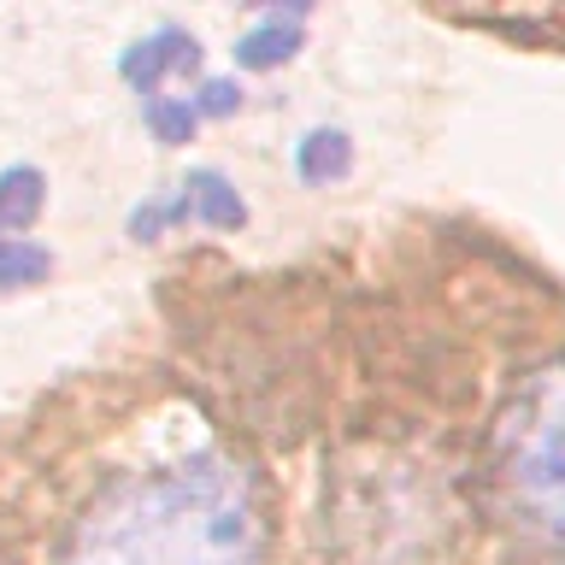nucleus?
<instances>
[{"instance_id":"f257e3e1","label":"nucleus","mask_w":565,"mask_h":565,"mask_svg":"<svg viewBox=\"0 0 565 565\" xmlns=\"http://www.w3.org/2000/svg\"><path fill=\"white\" fill-rule=\"evenodd\" d=\"M265 501L242 459L194 454L124 477L83 512L65 565H259Z\"/></svg>"},{"instance_id":"f03ea898","label":"nucleus","mask_w":565,"mask_h":565,"mask_svg":"<svg viewBox=\"0 0 565 565\" xmlns=\"http://www.w3.org/2000/svg\"><path fill=\"white\" fill-rule=\"evenodd\" d=\"M494 483L519 536L547 565H565V353L512 388L494 424Z\"/></svg>"},{"instance_id":"7ed1b4c3","label":"nucleus","mask_w":565,"mask_h":565,"mask_svg":"<svg viewBox=\"0 0 565 565\" xmlns=\"http://www.w3.org/2000/svg\"><path fill=\"white\" fill-rule=\"evenodd\" d=\"M194 65H201V42H194V30H183V24H159L153 35H141V42H130L118 53V77L130 83L141 100L166 95V83L194 71Z\"/></svg>"},{"instance_id":"20e7f679","label":"nucleus","mask_w":565,"mask_h":565,"mask_svg":"<svg viewBox=\"0 0 565 565\" xmlns=\"http://www.w3.org/2000/svg\"><path fill=\"white\" fill-rule=\"evenodd\" d=\"M171 218L177 224H206V230H242L247 224V201L236 194L224 171H189L171 189Z\"/></svg>"},{"instance_id":"39448f33","label":"nucleus","mask_w":565,"mask_h":565,"mask_svg":"<svg viewBox=\"0 0 565 565\" xmlns=\"http://www.w3.org/2000/svg\"><path fill=\"white\" fill-rule=\"evenodd\" d=\"M307 18H312V7H271L254 30L236 35V65L242 71H277V65H289L295 53H300V42H307Z\"/></svg>"},{"instance_id":"423d86ee","label":"nucleus","mask_w":565,"mask_h":565,"mask_svg":"<svg viewBox=\"0 0 565 565\" xmlns=\"http://www.w3.org/2000/svg\"><path fill=\"white\" fill-rule=\"evenodd\" d=\"M289 166H295V177H300L307 189L342 183V177L353 171V136L335 130V124H318V130H307V136L295 141Z\"/></svg>"},{"instance_id":"0eeeda50","label":"nucleus","mask_w":565,"mask_h":565,"mask_svg":"<svg viewBox=\"0 0 565 565\" xmlns=\"http://www.w3.org/2000/svg\"><path fill=\"white\" fill-rule=\"evenodd\" d=\"M47 206V177L35 166H12L0 171V236H18V230H30L42 218Z\"/></svg>"},{"instance_id":"6e6552de","label":"nucleus","mask_w":565,"mask_h":565,"mask_svg":"<svg viewBox=\"0 0 565 565\" xmlns=\"http://www.w3.org/2000/svg\"><path fill=\"white\" fill-rule=\"evenodd\" d=\"M141 124L153 130L159 148H183L201 130V113H194L189 95H153V100H141Z\"/></svg>"},{"instance_id":"1a4fd4ad","label":"nucleus","mask_w":565,"mask_h":565,"mask_svg":"<svg viewBox=\"0 0 565 565\" xmlns=\"http://www.w3.org/2000/svg\"><path fill=\"white\" fill-rule=\"evenodd\" d=\"M53 271V254L30 236H0V289H30Z\"/></svg>"},{"instance_id":"9d476101","label":"nucleus","mask_w":565,"mask_h":565,"mask_svg":"<svg viewBox=\"0 0 565 565\" xmlns=\"http://www.w3.org/2000/svg\"><path fill=\"white\" fill-rule=\"evenodd\" d=\"M189 100H194V113H201V124L206 118H236L242 113V83L236 77H206Z\"/></svg>"}]
</instances>
